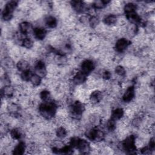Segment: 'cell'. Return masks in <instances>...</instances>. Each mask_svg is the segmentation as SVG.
I'll use <instances>...</instances> for the list:
<instances>
[{
  "instance_id": "obj_1",
  "label": "cell",
  "mask_w": 155,
  "mask_h": 155,
  "mask_svg": "<svg viewBox=\"0 0 155 155\" xmlns=\"http://www.w3.org/2000/svg\"><path fill=\"white\" fill-rule=\"evenodd\" d=\"M39 111L41 116L45 119L50 120L55 116L57 111V105L50 101L44 102L39 106Z\"/></svg>"
},
{
  "instance_id": "obj_2",
  "label": "cell",
  "mask_w": 155,
  "mask_h": 155,
  "mask_svg": "<svg viewBox=\"0 0 155 155\" xmlns=\"http://www.w3.org/2000/svg\"><path fill=\"white\" fill-rule=\"evenodd\" d=\"M75 148L82 154H88L91 151V147L88 142L85 139L80 138L78 139Z\"/></svg>"
},
{
  "instance_id": "obj_3",
  "label": "cell",
  "mask_w": 155,
  "mask_h": 155,
  "mask_svg": "<svg viewBox=\"0 0 155 155\" xmlns=\"http://www.w3.org/2000/svg\"><path fill=\"white\" fill-rule=\"evenodd\" d=\"M35 74L39 76L41 78H45L47 75V67L42 61H38L35 63Z\"/></svg>"
},
{
  "instance_id": "obj_4",
  "label": "cell",
  "mask_w": 155,
  "mask_h": 155,
  "mask_svg": "<svg viewBox=\"0 0 155 155\" xmlns=\"http://www.w3.org/2000/svg\"><path fill=\"white\" fill-rule=\"evenodd\" d=\"M130 45V42L127 39L122 38L116 41L114 47L117 53H122L128 48Z\"/></svg>"
},
{
  "instance_id": "obj_5",
  "label": "cell",
  "mask_w": 155,
  "mask_h": 155,
  "mask_svg": "<svg viewBox=\"0 0 155 155\" xmlns=\"http://www.w3.org/2000/svg\"><path fill=\"white\" fill-rule=\"evenodd\" d=\"M95 68L94 63L92 60L86 59L81 64V71L86 75L91 73Z\"/></svg>"
},
{
  "instance_id": "obj_6",
  "label": "cell",
  "mask_w": 155,
  "mask_h": 155,
  "mask_svg": "<svg viewBox=\"0 0 155 155\" xmlns=\"http://www.w3.org/2000/svg\"><path fill=\"white\" fill-rule=\"evenodd\" d=\"M136 90L135 88L133 85H130L127 87L123 94L122 101L126 103L131 102L133 101L135 97Z\"/></svg>"
},
{
  "instance_id": "obj_7",
  "label": "cell",
  "mask_w": 155,
  "mask_h": 155,
  "mask_svg": "<svg viewBox=\"0 0 155 155\" xmlns=\"http://www.w3.org/2000/svg\"><path fill=\"white\" fill-rule=\"evenodd\" d=\"M104 98V94L101 90H93L89 96V102L91 104H97Z\"/></svg>"
},
{
  "instance_id": "obj_8",
  "label": "cell",
  "mask_w": 155,
  "mask_h": 155,
  "mask_svg": "<svg viewBox=\"0 0 155 155\" xmlns=\"http://www.w3.org/2000/svg\"><path fill=\"white\" fill-rule=\"evenodd\" d=\"M87 78V75L81 71H79L74 74L71 82L74 85H82L84 82H85Z\"/></svg>"
},
{
  "instance_id": "obj_9",
  "label": "cell",
  "mask_w": 155,
  "mask_h": 155,
  "mask_svg": "<svg viewBox=\"0 0 155 155\" xmlns=\"http://www.w3.org/2000/svg\"><path fill=\"white\" fill-rule=\"evenodd\" d=\"M33 34L35 38H36L38 41H41L45 38L47 35V32L45 28L40 26L36 27L35 28L33 29Z\"/></svg>"
},
{
  "instance_id": "obj_10",
  "label": "cell",
  "mask_w": 155,
  "mask_h": 155,
  "mask_svg": "<svg viewBox=\"0 0 155 155\" xmlns=\"http://www.w3.org/2000/svg\"><path fill=\"white\" fill-rule=\"evenodd\" d=\"M19 32L23 35H27L32 30V25L28 21H22L19 24Z\"/></svg>"
},
{
  "instance_id": "obj_11",
  "label": "cell",
  "mask_w": 155,
  "mask_h": 155,
  "mask_svg": "<svg viewBox=\"0 0 155 155\" xmlns=\"http://www.w3.org/2000/svg\"><path fill=\"white\" fill-rule=\"evenodd\" d=\"M16 93L15 88L11 85L4 86L2 88V97H14Z\"/></svg>"
},
{
  "instance_id": "obj_12",
  "label": "cell",
  "mask_w": 155,
  "mask_h": 155,
  "mask_svg": "<svg viewBox=\"0 0 155 155\" xmlns=\"http://www.w3.org/2000/svg\"><path fill=\"white\" fill-rule=\"evenodd\" d=\"M117 16L111 13H110L104 18L103 23L108 27H112L116 25L117 22Z\"/></svg>"
},
{
  "instance_id": "obj_13",
  "label": "cell",
  "mask_w": 155,
  "mask_h": 155,
  "mask_svg": "<svg viewBox=\"0 0 155 155\" xmlns=\"http://www.w3.org/2000/svg\"><path fill=\"white\" fill-rule=\"evenodd\" d=\"M44 23L49 28H54L58 25V21L55 16L48 15L44 18Z\"/></svg>"
},
{
  "instance_id": "obj_14",
  "label": "cell",
  "mask_w": 155,
  "mask_h": 155,
  "mask_svg": "<svg viewBox=\"0 0 155 155\" xmlns=\"http://www.w3.org/2000/svg\"><path fill=\"white\" fill-rule=\"evenodd\" d=\"M27 150V146L24 142H19L15 147L13 148L12 153L13 154L22 155L25 153V151Z\"/></svg>"
},
{
  "instance_id": "obj_15",
  "label": "cell",
  "mask_w": 155,
  "mask_h": 155,
  "mask_svg": "<svg viewBox=\"0 0 155 155\" xmlns=\"http://www.w3.org/2000/svg\"><path fill=\"white\" fill-rule=\"evenodd\" d=\"M16 68L21 72L25 71L30 70V63L29 61L24 59H19L16 63Z\"/></svg>"
},
{
  "instance_id": "obj_16",
  "label": "cell",
  "mask_w": 155,
  "mask_h": 155,
  "mask_svg": "<svg viewBox=\"0 0 155 155\" xmlns=\"http://www.w3.org/2000/svg\"><path fill=\"white\" fill-rule=\"evenodd\" d=\"M124 116V110L122 108L116 107L115 108L111 113L110 118L114 119L116 121L120 119Z\"/></svg>"
},
{
  "instance_id": "obj_17",
  "label": "cell",
  "mask_w": 155,
  "mask_h": 155,
  "mask_svg": "<svg viewBox=\"0 0 155 155\" xmlns=\"http://www.w3.org/2000/svg\"><path fill=\"white\" fill-rule=\"evenodd\" d=\"M55 134L58 139L64 140L67 138L68 134V130L64 127L59 126L56 128L55 131Z\"/></svg>"
},
{
  "instance_id": "obj_18",
  "label": "cell",
  "mask_w": 155,
  "mask_h": 155,
  "mask_svg": "<svg viewBox=\"0 0 155 155\" xmlns=\"http://www.w3.org/2000/svg\"><path fill=\"white\" fill-rule=\"evenodd\" d=\"M10 136L14 140H19L22 138L23 133L19 128H13L10 130Z\"/></svg>"
},
{
  "instance_id": "obj_19",
  "label": "cell",
  "mask_w": 155,
  "mask_h": 155,
  "mask_svg": "<svg viewBox=\"0 0 155 155\" xmlns=\"http://www.w3.org/2000/svg\"><path fill=\"white\" fill-rule=\"evenodd\" d=\"M137 6L136 4L133 2H128L124 5L123 10L126 13V15L131 14L133 13H135L137 10Z\"/></svg>"
},
{
  "instance_id": "obj_20",
  "label": "cell",
  "mask_w": 155,
  "mask_h": 155,
  "mask_svg": "<svg viewBox=\"0 0 155 155\" xmlns=\"http://www.w3.org/2000/svg\"><path fill=\"white\" fill-rule=\"evenodd\" d=\"M29 82L34 87H38L41 85L42 82V78L36 74H33L30 79Z\"/></svg>"
},
{
  "instance_id": "obj_21",
  "label": "cell",
  "mask_w": 155,
  "mask_h": 155,
  "mask_svg": "<svg viewBox=\"0 0 155 155\" xmlns=\"http://www.w3.org/2000/svg\"><path fill=\"white\" fill-rule=\"evenodd\" d=\"M51 93L50 91H48L47 89L42 90L40 91L39 93V98L43 101V102H48L51 101Z\"/></svg>"
},
{
  "instance_id": "obj_22",
  "label": "cell",
  "mask_w": 155,
  "mask_h": 155,
  "mask_svg": "<svg viewBox=\"0 0 155 155\" xmlns=\"http://www.w3.org/2000/svg\"><path fill=\"white\" fill-rule=\"evenodd\" d=\"M22 47L26 48V49H30L33 47L34 45V42L32 41V39L30 38L25 37L23 39L22 42H21Z\"/></svg>"
},
{
  "instance_id": "obj_23",
  "label": "cell",
  "mask_w": 155,
  "mask_h": 155,
  "mask_svg": "<svg viewBox=\"0 0 155 155\" xmlns=\"http://www.w3.org/2000/svg\"><path fill=\"white\" fill-rule=\"evenodd\" d=\"M114 73L119 77H124L126 75V69L123 65H117L114 68Z\"/></svg>"
},
{
  "instance_id": "obj_24",
  "label": "cell",
  "mask_w": 155,
  "mask_h": 155,
  "mask_svg": "<svg viewBox=\"0 0 155 155\" xmlns=\"http://www.w3.org/2000/svg\"><path fill=\"white\" fill-rule=\"evenodd\" d=\"M100 23L99 18L97 16H92L90 17L89 19V26L91 28H95Z\"/></svg>"
},
{
  "instance_id": "obj_25",
  "label": "cell",
  "mask_w": 155,
  "mask_h": 155,
  "mask_svg": "<svg viewBox=\"0 0 155 155\" xmlns=\"http://www.w3.org/2000/svg\"><path fill=\"white\" fill-rule=\"evenodd\" d=\"M32 74H33V73H31V71L30 70H28L25 71L21 72L20 76H21L22 81H29Z\"/></svg>"
},
{
  "instance_id": "obj_26",
  "label": "cell",
  "mask_w": 155,
  "mask_h": 155,
  "mask_svg": "<svg viewBox=\"0 0 155 155\" xmlns=\"http://www.w3.org/2000/svg\"><path fill=\"white\" fill-rule=\"evenodd\" d=\"M148 147L152 151H153L155 148V142H154V137H150L148 142Z\"/></svg>"
}]
</instances>
